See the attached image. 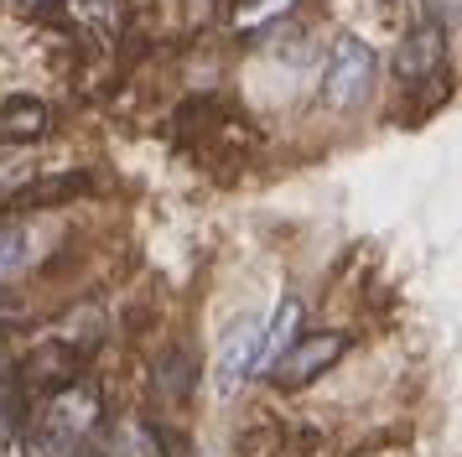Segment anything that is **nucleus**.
<instances>
[{"mask_svg": "<svg viewBox=\"0 0 462 457\" xmlns=\"http://www.w3.org/2000/svg\"><path fill=\"white\" fill-rule=\"evenodd\" d=\"M94 426H99V390L84 385V379H73L58 395H47V406L37 411L32 432H22L26 436L22 457H73Z\"/></svg>", "mask_w": 462, "mask_h": 457, "instance_id": "1", "label": "nucleus"}, {"mask_svg": "<svg viewBox=\"0 0 462 457\" xmlns=\"http://www.w3.org/2000/svg\"><path fill=\"white\" fill-rule=\"evenodd\" d=\"M395 73L405 89H420V104L411 109V115H431L447 94H452V68H447V32H441L437 21H420L416 32L405 37V47H400L395 58ZM411 120V125H416Z\"/></svg>", "mask_w": 462, "mask_h": 457, "instance_id": "2", "label": "nucleus"}, {"mask_svg": "<svg viewBox=\"0 0 462 457\" xmlns=\"http://www.w3.org/2000/svg\"><path fill=\"white\" fill-rule=\"evenodd\" d=\"M348 353V332H307V338H291L286 349L275 353L265 374H271L275 390H301V385H312L317 374H328Z\"/></svg>", "mask_w": 462, "mask_h": 457, "instance_id": "3", "label": "nucleus"}, {"mask_svg": "<svg viewBox=\"0 0 462 457\" xmlns=\"http://www.w3.org/2000/svg\"><path fill=\"white\" fill-rule=\"evenodd\" d=\"M374 89V47L358 37H337L333 58H328V79H322V99L328 109H358Z\"/></svg>", "mask_w": 462, "mask_h": 457, "instance_id": "4", "label": "nucleus"}, {"mask_svg": "<svg viewBox=\"0 0 462 457\" xmlns=\"http://www.w3.org/2000/svg\"><path fill=\"white\" fill-rule=\"evenodd\" d=\"M73 379H79V349L68 338H47V343H37V349L26 353L22 385H32V390H42V395H58Z\"/></svg>", "mask_w": 462, "mask_h": 457, "instance_id": "5", "label": "nucleus"}, {"mask_svg": "<svg viewBox=\"0 0 462 457\" xmlns=\"http://www.w3.org/2000/svg\"><path fill=\"white\" fill-rule=\"evenodd\" d=\"M260 322L254 317H239L229 328V338H224V349H218V395H234L245 379H250V369H260Z\"/></svg>", "mask_w": 462, "mask_h": 457, "instance_id": "6", "label": "nucleus"}, {"mask_svg": "<svg viewBox=\"0 0 462 457\" xmlns=\"http://www.w3.org/2000/svg\"><path fill=\"white\" fill-rule=\"evenodd\" d=\"M47 125H52V109L42 99H32V94L0 99V135L5 141H37V135H47Z\"/></svg>", "mask_w": 462, "mask_h": 457, "instance_id": "7", "label": "nucleus"}, {"mask_svg": "<svg viewBox=\"0 0 462 457\" xmlns=\"http://www.w3.org/2000/svg\"><path fill=\"white\" fill-rule=\"evenodd\" d=\"M88 192V177L84 172H52V177H32V182L11 198L16 208H58V203H73Z\"/></svg>", "mask_w": 462, "mask_h": 457, "instance_id": "8", "label": "nucleus"}, {"mask_svg": "<svg viewBox=\"0 0 462 457\" xmlns=\"http://www.w3.org/2000/svg\"><path fill=\"white\" fill-rule=\"evenodd\" d=\"M192 379H198V369H192V359L182 349H171L162 364H156V395L167 400V406H182L192 390Z\"/></svg>", "mask_w": 462, "mask_h": 457, "instance_id": "9", "label": "nucleus"}, {"mask_svg": "<svg viewBox=\"0 0 462 457\" xmlns=\"http://www.w3.org/2000/svg\"><path fill=\"white\" fill-rule=\"evenodd\" d=\"M26 432V385L0 374V447H11Z\"/></svg>", "mask_w": 462, "mask_h": 457, "instance_id": "10", "label": "nucleus"}, {"mask_svg": "<svg viewBox=\"0 0 462 457\" xmlns=\"http://www.w3.org/2000/svg\"><path fill=\"white\" fill-rule=\"evenodd\" d=\"M73 16L88 21L99 37H120L125 32V0H68Z\"/></svg>", "mask_w": 462, "mask_h": 457, "instance_id": "11", "label": "nucleus"}, {"mask_svg": "<svg viewBox=\"0 0 462 457\" xmlns=\"http://www.w3.org/2000/svg\"><path fill=\"white\" fill-rule=\"evenodd\" d=\"M296 322H301V302L286 296V302L275 307V317H271V332H260V359H265V364L296 338Z\"/></svg>", "mask_w": 462, "mask_h": 457, "instance_id": "12", "label": "nucleus"}, {"mask_svg": "<svg viewBox=\"0 0 462 457\" xmlns=\"http://www.w3.org/2000/svg\"><path fill=\"white\" fill-rule=\"evenodd\" d=\"M32 177H37V166H32V156H26V151H0V208L11 203V198L32 182Z\"/></svg>", "mask_w": 462, "mask_h": 457, "instance_id": "13", "label": "nucleus"}, {"mask_svg": "<svg viewBox=\"0 0 462 457\" xmlns=\"http://www.w3.org/2000/svg\"><path fill=\"white\" fill-rule=\"evenodd\" d=\"M275 11H291V0H254V5H245L239 16H234V26L239 32H260V26H271Z\"/></svg>", "mask_w": 462, "mask_h": 457, "instance_id": "14", "label": "nucleus"}, {"mask_svg": "<svg viewBox=\"0 0 462 457\" xmlns=\"http://www.w3.org/2000/svg\"><path fill=\"white\" fill-rule=\"evenodd\" d=\"M26 260V228H0V281H5V275H11V270L22 266Z\"/></svg>", "mask_w": 462, "mask_h": 457, "instance_id": "15", "label": "nucleus"}, {"mask_svg": "<svg viewBox=\"0 0 462 457\" xmlns=\"http://www.w3.org/2000/svg\"><path fill=\"white\" fill-rule=\"evenodd\" d=\"M26 16H42V21H58L63 16V0H16Z\"/></svg>", "mask_w": 462, "mask_h": 457, "instance_id": "16", "label": "nucleus"}, {"mask_svg": "<svg viewBox=\"0 0 462 457\" xmlns=\"http://www.w3.org/2000/svg\"><path fill=\"white\" fill-rule=\"evenodd\" d=\"M73 457H105V452H84V447H79V452H73Z\"/></svg>", "mask_w": 462, "mask_h": 457, "instance_id": "17", "label": "nucleus"}, {"mask_svg": "<svg viewBox=\"0 0 462 457\" xmlns=\"http://www.w3.org/2000/svg\"><path fill=\"white\" fill-rule=\"evenodd\" d=\"M452 5H462V0H452Z\"/></svg>", "mask_w": 462, "mask_h": 457, "instance_id": "18", "label": "nucleus"}]
</instances>
